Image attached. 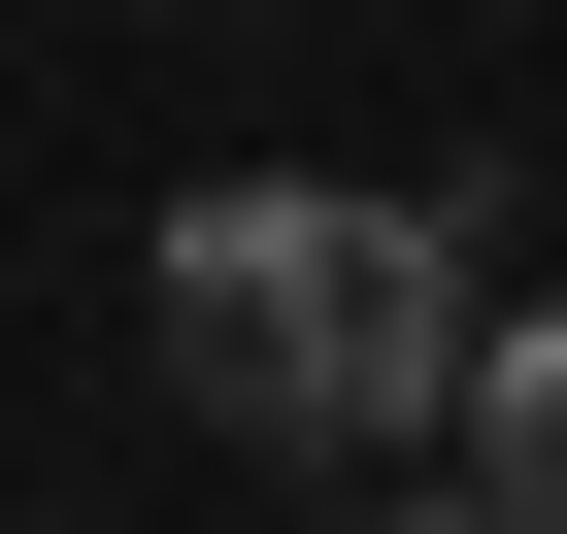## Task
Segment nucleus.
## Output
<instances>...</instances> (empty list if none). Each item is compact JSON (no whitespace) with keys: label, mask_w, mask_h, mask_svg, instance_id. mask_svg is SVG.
Returning a JSON list of instances; mask_svg holds the SVG:
<instances>
[{"label":"nucleus","mask_w":567,"mask_h":534,"mask_svg":"<svg viewBox=\"0 0 567 534\" xmlns=\"http://www.w3.org/2000/svg\"><path fill=\"white\" fill-rule=\"evenodd\" d=\"M167 368H200V434H267V468H434V401H467V234L434 201H334V167H234V201H167Z\"/></svg>","instance_id":"1"},{"label":"nucleus","mask_w":567,"mask_h":534,"mask_svg":"<svg viewBox=\"0 0 567 534\" xmlns=\"http://www.w3.org/2000/svg\"><path fill=\"white\" fill-rule=\"evenodd\" d=\"M401 501H501V534H567V335H534V301L467 335V401H434V468H401Z\"/></svg>","instance_id":"2"}]
</instances>
